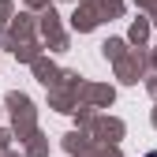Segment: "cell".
Here are the masks:
<instances>
[{
	"label": "cell",
	"mask_w": 157,
	"mask_h": 157,
	"mask_svg": "<svg viewBox=\"0 0 157 157\" xmlns=\"http://www.w3.org/2000/svg\"><path fill=\"white\" fill-rule=\"evenodd\" d=\"M146 157H157V150H153V153H146Z\"/></svg>",
	"instance_id": "cell-1"
}]
</instances>
